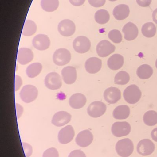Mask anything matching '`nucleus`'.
Here are the masks:
<instances>
[{
	"label": "nucleus",
	"instance_id": "obj_45",
	"mask_svg": "<svg viewBox=\"0 0 157 157\" xmlns=\"http://www.w3.org/2000/svg\"><path fill=\"white\" fill-rule=\"evenodd\" d=\"M109 1H111V2H115V1H117V0H109Z\"/></svg>",
	"mask_w": 157,
	"mask_h": 157
},
{
	"label": "nucleus",
	"instance_id": "obj_21",
	"mask_svg": "<svg viewBox=\"0 0 157 157\" xmlns=\"http://www.w3.org/2000/svg\"><path fill=\"white\" fill-rule=\"evenodd\" d=\"M87 99L85 95L80 93H75L72 95L69 99V104L74 109H80L85 106Z\"/></svg>",
	"mask_w": 157,
	"mask_h": 157
},
{
	"label": "nucleus",
	"instance_id": "obj_28",
	"mask_svg": "<svg viewBox=\"0 0 157 157\" xmlns=\"http://www.w3.org/2000/svg\"><path fill=\"white\" fill-rule=\"evenodd\" d=\"M41 6L43 10L47 12L55 11L59 7V0H41Z\"/></svg>",
	"mask_w": 157,
	"mask_h": 157
},
{
	"label": "nucleus",
	"instance_id": "obj_9",
	"mask_svg": "<svg viewBox=\"0 0 157 157\" xmlns=\"http://www.w3.org/2000/svg\"><path fill=\"white\" fill-rule=\"evenodd\" d=\"M58 30L61 36L65 37L70 36H73L75 32V25L70 19H64L59 23Z\"/></svg>",
	"mask_w": 157,
	"mask_h": 157
},
{
	"label": "nucleus",
	"instance_id": "obj_20",
	"mask_svg": "<svg viewBox=\"0 0 157 157\" xmlns=\"http://www.w3.org/2000/svg\"><path fill=\"white\" fill-rule=\"evenodd\" d=\"M122 31L124 35V38L128 41L134 40L138 36V29L136 25L129 22L123 28Z\"/></svg>",
	"mask_w": 157,
	"mask_h": 157
},
{
	"label": "nucleus",
	"instance_id": "obj_11",
	"mask_svg": "<svg viewBox=\"0 0 157 157\" xmlns=\"http://www.w3.org/2000/svg\"><path fill=\"white\" fill-rule=\"evenodd\" d=\"M155 150V145L151 140L148 139H143L138 143L137 151L141 155H151Z\"/></svg>",
	"mask_w": 157,
	"mask_h": 157
},
{
	"label": "nucleus",
	"instance_id": "obj_4",
	"mask_svg": "<svg viewBox=\"0 0 157 157\" xmlns=\"http://www.w3.org/2000/svg\"><path fill=\"white\" fill-rule=\"evenodd\" d=\"M71 52L65 48H60L53 53V63L58 66H64L70 62L71 60Z\"/></svg>",
	"mask_w": 157,
	"mask_h": 157
},
{
	"label": "nucleus",
	"instance_id": "obj_2",
	"mask_svg": "<svg viewBox=\"0 0 157 157\" xmlns=\"http://www.w3.org/2000/svg\"><path fill=\"white\" fill-rule=\"evenodd\" d=\"M116 151L119 156L122 157L130 156L134 151V144L129 138L122 139L117 142Z\"/></svg>",
	"mask_w": 157,
	"mask_h": 157
},
{
	"label": "nucleus",
	"instance_id": "obj_37",
	"mask_svg": "<svg viewBox=\"0 0 157 157\" xmlns=\"http://www.w3.org/2000/svg\"><path fill=\"white\" fill-rule=\"evenodd\" d=\"M68 157H86L85 154L80 150H75L69 154Z\"/></svg>",
	"mask_w": 157,
	"mask_h": 157
},
{
	"label": "nucleus",
	"instance_id": "obj_10",
	"mask_svg": "<svg viewBox=\"0 0 157 157\" xmlns=\"http://www.w3.org/2000/svg\"><path fill=\"white\" fill-rule=\"evenodd\" d=\"M115 46L107 40L100 41L97 45L96 52L100 57H108L115 50Z\"/></svg>",
	"mask_w": 157,
	"mask_h": 157
},
{
	"label": "nucleus",
	"instance_id": "obj_26",
	"mask_svg": "<svg viewBox=\"0 0 157 157\" xmlns=\"http://www.w3.org/2000/svg\"><path fill=\"white\" fill-rule=\"evenodd\" d=\"M136 74L137 76L141 79H146L152 76L153 70L150 65L143 64L137 69Z\"/></svg>",
	"mask_w": 157,
	"mask_h": 157
},
{
	"label": "nucleus",
	"instance_id": "obj_17",
	"mask_svg": "<svg viewBox=\"0 0 157 157\" xmlns=\"http://www.w3.org/2000/svg\"><path fill=\"white\" fill-rule=\"evenodd\" d=\"M61 75L65 84L68 85L73 84L77 78L76 69L73 66H66L62 70Z\"/></svg>",
	"mask_w": 157,
	"mask_h": 157
},
{
	"label": "nucleus",
	"instance_id": "obj_23",
	"mask_svg": "<svg viewBox=\"0 0 157 157\" xmlns=\"http://www.w3.org/2000/svg\"><path fill=\"white\" fill-rule=\"evenodd\" d=\"M130 13V8L128 5L120 4L113 9V15L117 20H123L129 16Z\"/></svg>",
	"mask_w": 157,
	"mask_h": 157
},
{
	"label": "nucleus",
	"instance_id": "obj_8",
	"mask_svg": "<svg viewBox=\"0 0 157 157\" xmlns=\"http://www.w3.org/2000/svg\"><path fill=\"white\" fill-rule=\"evenodd\" d=\"M44 83L46 87L51 90L59 89L62 85L61 77L55 72L48 74L44 79Z\"/></svg>",
	"mask_w": 157,
	"mask_h": 157
},
{
	"label": "nucleus",
	"instance_id": "obj_25",
	"mask_svg": "<svg viewBox=\"0 0 157 157\" xmlns=\"http://www.w3.org/2000/svg\"><path fill=\"white\" fill-rule=\"evenodd\" d=\"M42 65L40 63H34L28 66L26 70V73L28 77L34 78L37 77L41 72Z\"/></svg>",
	"mask_w": 157,
	"mask_h": 157
},
{
	"label": "nucleus",
	"instance_id": "obj_6",
	"mask_svg": "<svg viewBox=\"0 0 157 157\" xmlns=\"http://www.w3.org/2000/svg\"><path fill=\"white\" fill-rule=\"evenodd\" d=\"M131 132V126L127 122H117L112 124V132L117 137L126 136Z\"/></svg>",
	"mask_w": 157,
	"mask_h": 157
},
{
	"label": "nucleus",
	"instance_id": "obj_14",
	"mask_svg": "<svg viewBox=\"0 0 157 157\" xmlns=\"http://www.w3.org/2000/svg\"><path fill=\"white\" fill-rule=\"evenodd\" d=\"M93 134L88 130H84L77 134L75 141L77 144L82 147H85L91 144L93 141Z\"/></svg>",
	"mask_w": 157,
	"mask_h": 157
},
{
	"label": "nucleus",
	"instance_id": "obj_40",
	"mask_svg": "<svg viewBox=\"0 0 157 157\" xmlns=\"http://www.w3.org/2000/svg\"><path fill=\"white\" fill-rule=\"evenodd\" d=\"M16 115L17 119L20 118L24 111L23 107L19 104H16Z\"/></svg>",
	"mask_w": 157,
	"mask_h": 157
},
{
	"label": "nucleus",
	"instance_id": "obj_19",
	"mask_svg": "<svg viewBox=\"0 0 157 157\" xmlns=\"http://www.w3.org/2000/svg\"><path fill=\"white\" fill-rule=\"evenodd\" d=\"M102 67V61L98 58L92 57L87 60L85 63L86 71L91 74L98 72Z\"/></svg>",
	"mask_w": 157,
	"mask_h": 157
},
{
	"label": "nucleus",
	"instance_id": "obj_32",
	"mask_svg": "<svg viewBox=\"0 0 157 157\" xmlns=\"http://www.w3.org/2000/svg\"><path fill=\"white\" fill-rule=\"evenodd\" d=\"M130 80V76L129 74L124 71H121L118 72L115 75L114 83L117 85H126Z\"/></svg>",
	"mask_w": 157,
	"mask_h": 157
},
{
	"label": "nucleus",
	"instance_id": "obj_41",
	"mask_svg": "<svg viewBox=\"0 0 157 157\" xmlns=\"http://www.w3.org/2000/svg\"><path fill=\"white\" fill-rule=\"evenodd\" d=\"M85 0H69L70 3L76 6H80L84 4Z\"/></svg>",
	"mask_w": 157,
	"mask_h": 157
},
{
	"label": "nucleus",
	"instance_id": "obj_22",
	"mask_svg": "<svg viewBox=\"0 0 157 157\" xmlns=\"http://www.w3.org/2000/svg\"><path fill=\"white\" fill-rule=\"evenodd\" d=\"M124 63V57L119 54H113L108 60V67L112 71L120 70L123 66Z\"/></svg>",
	"mask_w": 157,
	"mask_h": 157
},
{
	"label": "nucleus",
	"instance_id": "obj_12",
	"mask_svg": "<svg viewBox=\"0 0 157 157\" xmlns=\"http://www.w3.org/2000/svg\"><path fill=\"white\" fill-rule=\"evenodd\" d=\"M32 45L38 50H46L49 48L50 40L47 35L38 34L32 40Z\"/></svg>",
	"mask_w": 157,
	"mask_h": 157
},
{
	"label": "nucleus",
	"instance_id": "obj_33",
	"mask_svg": "<svg viewBox=\"0 0 157 157\" xmlns=\"http://www.w3.org/2000/svg\"><path fill=\"white\" fill-rule=\"evenodd\" d=\"M108 38L115 43H120L122 40V36L120 30L113 29L109 32Z\"/></svg>",
	"mask_w": 157,
	"mask_h": 157
},
{
	"label": "nucleus",
	"instance_id": "obj_15",
	"mask_svg": "<svg viewBox=\"0 0 157 157\" xmlns=\"http://www.w3.org/2000/svg\"><path fill=\"white\" fill-rule=\"evenodd\" d=\"M104 98L105 101L110 104H114L121 98V91L118 88L111 87L104 91Z\"/></svg>",
	"mask_w": 157,
	"mask_h": 157
},
{
	"label": "nucleus",
	"instance_id": "obj_27",
	"mask_svg": "<svg viewBox=\"0 0 157 157\" xmlns=\"http://www.w3.org/2000/svg\"><path fill=\"white\" fill-rule=\"evenodd\" d=\"M37 30L36 23L31 20H26L24 23L22 35L26 36H30L35 34Z\"/></svg>",
	"mask_w": 157,
	"mask_h": 157
},
{
	"label": "nucleus",
	"instance_id": "obj_30",
	"mask_svg": "<svg viewBox=\"0 0 157 157\" xmlns=\"http://www.w3.org/2000/svg\"><path fill=\"white\" fill-rule=\"evenodd\" d=\"M142 32L143 35L146 37H153L156 33V27L152 22L147 23L142 27Z\"/></svg>",
	"mask_w": 157,
	"mask_h": 157
},
{
	"label": "nucleus",
	"instance_id": "obj_44",
	"mask_svg": "<svg viewBox=\"0 0 157 157\" xmlns=\"http://www.w3.org/2000/svg\"><path fill=\"white\" fill-rule=\"evenodd\" d=\"M155 65H156V67L157 69V59L156 61Z\"/></svg>",
	"mask_w": 157,
	"mask_h": 157
},
{
	"label": "nucleus",
	"instance_id": "obj_3",
	"mask_svg": "<svg viewBox=\"0 0 157 157\" xmlns=\"http://www.w3.org/2000/svg\"><path fill=\"white\" fill-rule=\"evenodd\" d=\"M38 94L37 89L35 86L27 85L24 86L19 93L20 98L26 103H30L35 101Z\"/></svg>",
	"mask_w": 157,
	"mask_h": 157
},
{
	"label": "nucleus",
	"instance_id": "obj_13",
	"mask_svg": "<svg viewBox=\"0 0 157 157\" xmlns=\"http://www.w3.org/2000/svg\"><path fill=\"white\" fill-rule=\"evenodd\" d=\"M75 132L73 126L67 125L64 127L58 133V140L61 144H65L70 143L73 139Z\"/></svg>",
	"mask_w": 157,
	"mask_h": 157
},
{
	"label": "nucleus",
	"instance_id": "obj_29",
	"mask_svg": "<svg viewBox=\"0 0 157 157\" xmlns=\"http://www.w3.org/2000/svg\"><path fill=\"white\" fill-rule=\"evenodd\" d=\"M110 17L109 13L105 9L98 10L95 15V20L100 25H104L108 23L110 20Z\"/></svg>",
	"mask_w": 157,
	"mask_h": 157
},
{
	"label": "nucleus",
	"instance_id": "obj_38",
	"mask_svg": "<svg viewBox=\"0 0 157 157\" xmlns=\"http://www.w3.org/2000/svg\"><path fill=\"white\" fill-rule=\"evenodd\" d=\"M22 82L21 77L18 75H16L15 78V91H18L20 89L23 83Z\"/></svg>",
	"mask_w": 157,
	"mask_h": 157
},
{
	"label": "nucleus",
	"instance_id": "obj_1",
	"mask_svg": "<svg viewBox=\"0 0 157 157\" xmlns=\"http://www.w3.org/2000/svg\"><path fill=\"white\" fill-rule=\"evenodd\" d=\"M142 94L138 86L135 85H131L124 90L123 97L126 102L129 104H134L140 100Z\"/></svg>",
	"mask_w": 157,
	"mask_h": 157
},
{
	"label": "nucleus",
	"instance_id": "obj_7",
	"mask_svg": "<svg viewBox=\"0 0 157 157\" xmlns=\"http://www.w3.org/2000/svg\"><path fill=\"white\" fill-rule=\"evenodd\" d=\"M107 110V106L104 102L95 101L90 103L87 109L88 115L93 118H98L103 115Z\"/></svg>",
	"mask_w": 157,
	"mask_h": 157
},
{
	"label": "nucleus",
	"instance_id": "obj_39",
	"mask_svg": "<svg viewBox=\"0 0 157 157\" xmlns=\"http://www.w3.org/2000/svg\"><path fill=\"white\" fill-rule=\"evenodd\" d=\"M137 4L142 7H147L152 2V0H136Z\"/></svg>",
	"mask_w": 157,
	"mask_h": 157
},
{
	"label": "nucleus",
	"instance_id": "obj_16",
	"mask_svg": "<svg viewBox=\"0 0 157 157\" xmlns=\"http://www.w3.org/2000/svg\"><path fill=\"white\" fill-rule=\"evenodd\" d=\"M71 119L72 115L67 112L59 111L53 115L52 123L57 127H61L68 124Z\"/></svg>",
	"mask_w": 157,
	"mask_h": 157
},
{
	"label": "nucleus",
	"instance_id": "obj_5",
	"mask_svg": "<svg viewBox=\"0 0 157 157\" xmlns=\"http://www.w3.org/2000/svg\"><path fill=\"white\" fill-rule=\"evenodd\" d=\"M73 46L74 49L76 52L80 54H84L90 50L91 42L87 37L79 36L74 40Z\"/></svg>",
	"mask_w": 157,
	"mask_h": 157
},
{
	"label": "nucleus",
	"instance_id": "obj_34",
	"mask_svg": "<svg viewBox=\"0 0 157 157\" xmlns=\"http://www.w3.org/2000/svg\"><path fill=\"white\" fill-rule=\"evenodd\" d=\"M42 157H59V153L56 148L52 147L47 149L43 153Z\"/></svg>",
	"mask_w": 157,
	"mask_h": 157
},
{
	"label": "nucleus",
	"instance_id": "obj_18",
	"mask_svg": "<svg viewBox=\"0 0 157 157\" xmlns=\"http://www.w3.org/2000/svg\"><path fill=\"white\" fill-rule=\"evenodd\" d=\"M34 53L30 49L22 48L18 50L17 54L18 62L21 65H26L32 61Z\"/></svg>",
	"mask_w": 157,
	"mask_h": 157
},
{
	"label": "nucleus",
	"instance_id": "obj_35",
	"mask_svg": "<svg viewBox=\"0 0 157 157\" xmlns=\"http://www.w3.org/2000/svg\"><path fill=\"white\" fill-rule=\"evenodd\" d=\"M23 149L26 157H29L32 154V147L30 145L27 143H22Z\"/></svg>",
	"mask_w": 157,
	"mask_h": 157
},
{
	"label": "nucleus",
	"instance_id": "obj_42",
	"mask_svg": "<svg viewBox=\"0 0 157 157\" xmlns=\"http://www.w3.org/2000/svg\"><path fill=\"white\" fill-rule=\"evenodd\" d=\"M151 136L152 139L155 141L157 142V128H155L151 132Z\"/></svg>",
	"mask_w": 157,
	"mask_h": 157
},
{
	"label": "nucleus",
	"instance_id": "obj_31",
	"mask_svg": "<svg viewBox=\"0 0 157 157\" xmlns=\"http://www.w3.org/2000/svg\"><path fill=\"white\" fill-rule=\"evenodd\" d=\"M144 123L148 126H152L157 124V112L154 110L147 112L143 116Z\"/></svg>",
	"mask_w": 157,
	"mask_h": 157
},
{
	"label": "nucleus",
	"instance_id": "obj_36",
	"mask_svg": "<svg viewBox=\"0 0 157 157\" xmlns=\"http://www.w3.org/2000/svg\"><path fill=\"white\" fill-rule=\"evenodd\" d=\"M88 2L92 6L95 7H100L105 5L106 0H88Z\"/></svg>",
	"mask_w": 157,
	"mask_h": 157
},
{
	"label": "nucleus",
	"instance_id": "obj_43",
	"mask_svg": "<svg viewBox=\"0 0 157 157\" xmlns=\"http://www.w3.org/2000/svg\"><path fill=\"white\" fill-rule=\"evenodd\" d=\"M152 16H153V19L154 22L157 24V8L153 12Z\"/></svg>",
	"mask_w": 157,
	"mask_h": 157
},
{
	"label": "nucleus",
	"instance_id": "obj_24",
	"mask_svg": "<svg viewBox=\"0 0 157 157\" xmlns=\"http://www.w3.org/2000/svg\"><path fill=\"white\" fill-rule=\"evenodd\" d=\"M113 117L117 120H124L129 117L130 109L127 105H120L113 110Z\"/></svg>",
	"mask_w": 157,
	"mask_h": 157
}]
</instances>
